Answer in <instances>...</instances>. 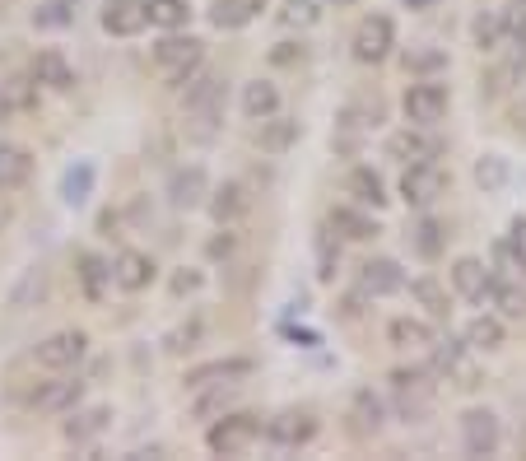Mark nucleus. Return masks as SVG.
I'll return each instance as SVG.
<instances>
[{"label": "nucleus", "mask_w": 526, "mask_h": 461, "mask_svg": "<svg viewBox=\"0 0 526 461\" xmlns=\"http://www.w3.org/2000/svg\"><path fill=\"white\" fill-rule=\"evenodd\" d=\"M201 401H196V420H210V415H224L233 406V382H215V387H201Z\"/></svg>", "instance_id": "72a5a7b5"}, {"label": "nucleus", "mask_w": 526, "mask_h": 461, "mask_svg": "<svg viewBox=\"0 0 526 461\" xmlns=\"http://www.w3.org/2000/svg\"><path fill=\"white\" fill-rule=\"evenodd\" d=\"M447 191V173L438 163H405V177H401V196L410 205H433L438 196Z\"/></svg>", "instance_id": "423d86ee"}, {"label": "nucleus", "mask_w": 526, "mask_h": 461, "mask_svg": "<svg viewBox=\"0 0 526 461\" xmlns=\"http://www.w3.org/2000/svg\"><path fill=\"white\" fill-rule=\"evenodd\" d=\"M252 373V359H215V364H201L187 373V387H215V382H238Z\"/></svg>", "instance_id": "dca6fc26"}, {"label": "nucleus", "mask_w": 526, "mask_h": 461, "mask_svg": "<svg viewBox=\"0 0 526 461\" xmlns=\"http://www.w3.org/2000/svg\"><path fill=\"white\" fill-rule=\"evenodd\" d=\"M387 336H392V345H401V350H419V345H433V331L424 322H415V317H396L392 326H387Z\"/></svg>", "instance_id": "c756f323"}, {"label": "nucleus", "mask_w": 526, "mask_h": 461, "mask_svg": "<svg viewBox=\"0 0 526 461\" xmlns=\"http://www.w3.org/2000/svg\"><path fill=\"white\" fill-rule=\"evenodd\" d=\"M80 14V0H42L33 10V28H70Z\"/></svg>", "instance_id": "cd10ccee"}, {"label": "nucleus", "mask_w": 526, "mask_h": 461, "mask_svg": "<svg viewBox=\"0 0 526 461\" xmlns=\"http://www.w3.org/2000/svg\"><path fill=\"white\" fill-rule=\"evenodd\" d=\"M438 373H443L452 387H461V392L480 387V373H475V364L466 359V350H461V345H452V340H443V345H438Z\"/></svg>", "instance_id": "ddd939ff"}, {"label": "nucleus", "mask_w": 526, "mask_h": 461, "mask_svg": "<svg viewBox=\"0 0 526 461\" xmlns=\"http://www.w3.org/2000/svg\"><path fill=\"white\" fill-rule=\"evenodd\" d=\"M219 108H224V84L215 75H201V80L187 89V122H191V136L196 140H210L215 136V122H219Z\"/></svg>", "instance_id": "f257e3e1"}, {"label": "nucleus", "mask_w": 526, "mask_h": 461, "mask_svg": "<svg viewBox=\"0 0 526 461\" xmlns=\"http://www.w3.org/2000/svg\"><path fill=\"white\" fill-rule=\"evenodd\" d=\"M392 387H396V406H401L405 420H424L433 410V378L424 368H396Z\"/></svg>", "instance_id": "20e7f679"}, {"label": "nucleus", "mask_w": 526, "mask_h": 461, "mask_svg": "<svg viewBox=\"0 0 526 461\" xmlns=\"http://www.w3.org/2000/svg\"><path fill=\"white\" fill-rule=\"evenodd\" d=\"M80 289L89 303H103L112 289V266L103 257H94V252H84L80 257Z\"/></svg>", "instance_id": "412c9836"}, {"label": "nucleus", "mask_w": 526, "mask_h": 461, "mask_svg": "<svg viewBox=\"0 0 526 461\" xmlns=\"http://www.w3.org/2000/svg\"><path fill=\"white\" fill-rule=\"evenodd\" d=\"M503 38V14H480L475 19V42H480V52H494Z\"/></svg>", "instance_id": "a19ab883"}, {"label": "nucleus", "mask_w": 526, "mask_h": 461, "mask_svg": "<svg viewBox=\"0 0 526 461\" xmlns=\"http://www.w3.org/2000/svg\"><path fill=\"white\" fill-rule=\"evenodd\" d=\"M205 191H210V182H205L201 168H177L173 182H168V201H173L177 210H196V205L205 201Z\"/></svg>", "instance_id": "2eb2a0df"}, {"label": "nucleus", "mask_w": 526, "mask_h": 461, "mask_svg": "<svg viewBox=\"0 0 526 461\" xmlns=\"http://www.w3.org/2000/svg\"><path fill=\"white\" fill-rule=\"evenodd\" d=\"M112 420V410L108 406H94V410H80L75 420L66 424V438H75V443H84V438H98L103 429H108Z\"/></svg>", "instance_id": "7c9ffc66"}, {"label": "nucleus", "mask_w": 526, "mask_h": 461, "mask_svg": "<svg viewBox=\"0 0 526 461\" xmlns=\"http://www.w3.org/2000/svg\"><path fill=\"white\" fill-rule=\"evenodd\" d=\"M508 257L517 261V271H526V219H513V229H508Z\"/></svg>", "instance_id": "c03bdc74"}, {"label": "nucleus", "mask_w": 526, "mask_h": 461, "mask_svg": "<svg viewBox=\"0 0 526 461\" xmlns=\"http://www.w3.org/2000/svg\"><path fill=\"white\" fill-rule=\"evenodd\" d=\"M196 285H201V275H177V280H173L177 294H187V289H196Z\"/></svg>", "instance_id": "de8ad7c7"}, {"label": "nucleus", "mask_w": 526, "mask_h": 461, "mask_svg": "<svg viewBox=\"0 0 526 461\" xmlns=\"http://www.w3.org/2000/svg\"><path fill=\"white\" fill-rule=\"evenodd\" d=\"M261 5H266V0H215L210 24H215V28H243V24H252V19L261 14Z\"/></svg>", "instance_id": "393cba45"}, {"label": "nucleus", "mask_w": 526, "mask_h": 461, "mask_svg": "<svg viewBox=\"0 0 526 461\" xmlns=\"http://www.w3.org/2000/svg\"><path fill=\"white\" fill-rule=\"evenodd\" d=\"M33 177V154L24 145H0V187H24Z\"/></svg>", "instance_id": "5701e85b"}, {"label": "nucleus", "mask_w": 526, "mask_h": 461, "mask_svg": "<svg viewBox=\"0 0 526 461\" xmlns=\"http://www.w3.org/2000/svg\"><path fill=\"white\" fill-rule=\"evenodd\" d=\"M280 19H284L289 28H308V24H317V0H284Z\"/></svg>", "instance_id": "79ce46f5"}, {"label": "nucleus", "mask_w": 526, "mask_h": 461, "mask_svg": "<svg viewBox=\"0 0 526 461\" xmlns=\"http://www.w3.org/2000/svg\"><path fill=\"white\" fill-rule=\"evenodd\" d=\"M405 5H410V10H429L433 0H405Z\"/></svg>", "instance_id": "09e8293b"}, {"label": "nucleus", "mask_w": 526, "mask_h": 461, "mask_svg": "<svg viewBox=\"0 0 526 461\" xmlns=\"http://www.w3.org/2000/svg\"><path fill=\"white\" fill-rule=\"evenodd\" d=\"M196 336H201V326L187 322L182 331H173V336H168V350H191V345H196Z\"/></svg>", "instance_id": "a18cd8bd"}, {"label": "nucleus", "mask_w": 526, "mask_h": 461, "mask_svg": "<svg viewBox=\"0 0 526 461\" xmlns=\"http://www.w3.org/2000/svg\"><path fill=\"white\" fill-rule=\"evenodd\" d=\"M350 420H354V434H359V438L378 434V429H382V401L373 392H354Z\"/></svg>", "instance_id": "bb28decb"}, {"label": "nucleus", "mask_w": 526, "mask_h": 461, "mask_svg": "<svg viewBox=\"0 0 526 461\" xmlns=\"http://www.w3.org/2000/svg\"><path fill=\"white\" fill-rule=\"evenodd\" d=\"M415 252L419 257H438V252H443V224H438V219H424L415 229Z\"/></svg>", "instance_id": "ea45409f"}, {"label": "nucleus", "mask_w": 526, "mask_h": 461, "mask_svg": "<svg viewBox=\"0 0 526 461\" xmlns=\"http://www.w3.org/2000/svg\"><path fill=\"white\" fill-rule=\"evenodd\" d=\"M270 443H280V448H303L317 438V420H312V410H280L275 420L266 424Z\"/></svg>", "instance_id": "1a4fd4ad"}, {"label": "nucleus", "mask_w": 526, "mask_h": 461, "mask_svg": "<svg viewBox=\"0 0 526 461\" xmlns=\"http://www.w3.org/2000/svg\"><path fill=\"white\" fill-rule=\"evenodd\" d=\"M191 10H187V0H149V24H159V28H187Z\"/></svg>", "instance_id": "c9c22d12"}, {"label": "nucleus", "mask_w": 526, "mask_h": 461, "mask_svg": "<svg viewBox=\"0 0 526 461\" xmlns=\"http://www.w3.org/2000/svg\"><path fill=\"white\" fill-rule=\"evenodd\" d=\"M452 285H457L461 299H489V289H494V275L485 271V261H475V257H461L457 266H452Z\"/></svg>", "instance_id": "4468645a"}, {"label": "nucleus", "mask_w": 526, "mask_h": 461, "mask_svg": "<svg viewBox=\"0 0 526 461\" xmlns=\"http://www.w3.org/2000/svg\"><path fill=\"white\" fill-rule=\"evenodd\" d=\"M461 443L471 457H489V452L499 448V420H494V410H466L461 415Z\"/></svg>", "instance_id": "9d476101"}, {"label": "nucleus", "mask_w": 526, "mask_h": 461, "mask_svg": "<svg viewBox=\"0 0 526 461\" xmlns=\"http://www.w3.org/2000/svg\"><path fill=\"white\" fill-rule=\"evenodd\" d=\"M350 191L364 205H373V210H378V205H387V187H382V177L373 173V168H354V173H350Z\"/></svg>", "instance_id": "473e14b6"}, {"label": "nucleus", "mask_w": 526, "mask_h": 461, "mask_svg": "<svg viewBox=\"0 0 526 461\" xmlns=\"http://www.w3.org/2000/svg\"><path fill=\"white\" fill-rule=\"evenodd\" d=\"M405 117L415 126H438L447 117V89L443 84H410L405 89Z\"/></svg>", "instance_id": "0eeeda50"}, {"label": "nucleus", "mask_w": 526, "mask_h": 461, "mask_svg": "<svg viewBox=\"0 0 526 461\" xmlns=\"http://www.w3.org/2000/svg\"><path fill=\"white\" fill-rule=\"evenodd\" d=\"M149 24V0H108L103 5V28L112 38H135Z\"/></svg>", "instance_id": "9b49d317"}, {"label": "nucleus", "mask_w": 526, "mask_h": 461, "mask_svg": "<svg viewBox=\"0 0 526 461\" xmlns=\"http://www.w3.org/2000/svg\"><path fill=\"white\" fill-rule=\"evenodd\" d=\"M257 438H261L257 415H224L219 424H210L205 443H210V452H219V457H238V452H247Z\"/></svg>", "instance_id": "7ed1b4c3"}, {"label": "nucleus", "mask_w": 526, "mask_h": 461, "mask_svg": "<svg viewBox=\"0 0 526 461\" xmlns=\"http://www.w3.org/2000/svg\"><path fill=\"white\" fill-rule=\"evenodd\" d=\"M275 108H280V94H275V84L252 80V84L243 89V112L252 117V122H266V117H275Z\"/></svg>", "instance_id": "a878e982"}, {"label": "nucleus", "mask_w": 526, "mask_h": 461, "mask_svg": "<svg viewBox=\"0 0 526 461\" xmlns=\"http://www.w3.org/2000/svg\"><path fill=\"white\" fill-rule=\"evenodd\" d=\"M112 280L122 289H145L149 280H154V261H149L145 252H122L117 266H112Z\"/></svg>", "instance_id": "b1692460"}, {"label": "nucleus", "mask_w": 526, "mask_h": 461, "mask_svg": "<svg viewBox=\"0 0 526 461\" xmlns=\"http://www.w3.org/2000/svg\"><path fill=\"white\" fill-rule=\"evenodd\" d=\"M522 122H526V108H522V112H517V126H522Z\"/></svg>", "instance_id": "8fccbe9b"}, {"label": "nucleus", "mask_w": 526, "mask_h": 461, "mask_svg": "<svg viewBox=\"0 0 526 461\" xmlns=\"http://www.w3.org/2000/svg\"><path fill=\"white\" fill-rule=\"evenodd\" d=\"M336 5H354V0H336Z\"/></svg>", "instance_id": "3c124183"}, {"label": "nucleus", "mask_w": 526, "mask_h": 461, "mask_svg": "<svg viewBox=\"0 0 526 461\" xmlns=\"http://www.w3.org/2000/svg\"><path fill=\"white\" fill-rule=\"evenodd\" d=\"M298 140V122H270V126H261V150H270V154H280V150H289Z\"/></svg>", "instance_id": "e433bc0d"}, {"label": "nucleus", "mask_w": 526, "mask_h": 461, "mask_svg": "<svg viewBox=\"0 0 526 461\" xmlns=\"http://www.w3.org/2000/svg\"><path fill=\"white\" fill-rule=\"evenodd\" d=\"M33 84H47L56 94H66L75 84V70H70V61L61 52H38L33 56Z\"/></svg>", "instance_id": "f3484780"}, {"label": "nucleus", "mask_w": 526, "mask_h": 461, "mask_svg": "<svg viewBox=\"0 0 526 461\" xmlns=\"http://www.w3.org/2000/svg\"><path fill=\"white\" fill-rule=\"evenodd\" d=\"M331 229L345 233V238H354V243H368V238H378V224L368 215H354V210H331Z\"/></svg>", "instance_id": "c85d7f7f"}, {"label": "nucleus", "mask_w": 526, "mask_h": 461, "mask_svg": "<svg viewBox=\"0 0 526 461\" xmlns=\"http://www.w3.org/2000/svg\"><path fill=\"white\" fill-rule=\"evenodd\" d=\"M247 210H252V196H247L243 182H224V187L210 196V215H215L219 224H233V219H243Z\"/></svg>", "instance_id": "a211bd4d"}, {"label": "nucleus", "mask_w": 526, "mask_h": 461, "mask_svg": "<svg viewBox=\"0 0 526 461\" xmlns=\"http://www.w3.org/2000/svg\"><path fill=\"white\" fill-rule=\"evenodd\" d=\"M392 42H396V28L387 14H368L364 24L354 28V56L359 61H382L392 52Z\"/></svg>", "instance_id": "6e6552de"}, {"label": "nucleus", "mask_w": 526, "mask_h": 461, "mask_svg": "<svg viewBox=\"0 0 526 461\" xmlns=\"http://www.w3.org/2000/svg\"><path fill=\"white\" fill-rule=\"evenodd\" d=\"M201 38H182V33H168V38L154 47V66L168 75V84H187L191 80V70L201 66Z\"/></svg>", "instance_id": "f03ea898"}, {"label": "nucleus", "mask_w": 526, "mask_h": 461, "mask_svg": "<svg viewBox=\"0 0 526 461\" xmlns=\"http://www.w3.org/2000/svg\"><path fill=\"white\" fill-rule=\"evenodd\" d=\"M14 219V205H10V196H5V187H0V229Z\"/></svg>", "instance_id": "49530a36"}, {"label": "nucleus", "mask_w": 526, "mask_h": 461, "mask_svg": "<svg viewBox=\"0 0 526 461\" xmlns=\"http://www.w3.org/2000/svg\"><path fill=\"white\" fill-rule=\"evenodd\" d=\"M84 350H89V336L84 331H56V336H47L33 350V364L52 368V373H66V368H75L84 359Z\"/></svg>", "instance_id": "39448f33"}, {"label": "nucleus", "mask_w": 526, "mask_h": 461, "mask_svg": "<svg viewBox=\"0 0 526 461\" xmlns=\"http://www.w3.org/2000/svg\"><path fill=\"white\" fill-rule=\"evenodd\" d=\"M84 382L80 378H61V382H42L38 392H33V401L28 406L33 410H70L75 401H80Z\"/></svg>", "instance_id": "6ab92c4d"}, {"label": "nucleus", "mask_w": 526, "mask_h": 461, "mask_svg": "<svg viewBox=\"0 0 526 461\" xmlns=\"http://www.w3.org/2000/svg\"><path fill=\"white\" fill-rule=\"evenodd\" d=\"M38 108V84L33 80H5L0 84V122H10L19 112Z\"/></svg>", "instance_id": "4be33fe9"}, {"label": "nucleus", "mask_w": 526, "mask_h": 461, "mask_svg": "<svg viewBox=\"0 0 526 461\" xmlns=\"http://www.w3.org/2000/svg\"><path fill=\"white\" fill-rule=\"evenodd\" d=\"M410 294H415V299L424 303L433 317H447V294H443V285H438V280H415V285H410Z\"/></svg>", "instance_id": "58836bf2"}, {"label": "nucleus", "mask_w": 526, "mask_h": 461, "mask_svg": "<svg viewBox=\"0 0 526 461\" xmlns=\"http://www.w3.org/2000/svg\"><path fill=\"white\" fill-rule=\"evenodd\" d=\"M475 182H480V187H489V191H499L503 182H508V163H503L499 154H485V159L475 163Z\"/></svg>", "instance_id": "4c0bfd02"}, {"label": "nucleus", "mask_w": 526, "mask_h": 461, "mask_svg": "<svg viewBox=\"0 0 526 461\" xmlns=\"http://www.w3.org/2000/svg\"><path fill=\"white\" fill-rule=\"evenodd\" d=\"M466 345H471V350H499L503 322H494V317H475V322L466 326Z\"/></svg>", "instance_id": "f704fd0d"}, {"label": "nucleus", "mask_w": 526, "mask_h": 461, "mask_svg": "<svg viewBox=\"0 0 526 461\" xmlns=\"http://www.w3.org/2000/svg\"><path fill=\"white\" fill-rule=\"evenodd\" d=\"M89 191H94V163H75V168H66V177H61V196H66L70 205H84L89 201Z\"/></svg>", "instance_id": "2f4dec72"}, {"label": "nucleus", "mask_w": 526, "mask_h": 461, "mask_svg": "<svg viewBox=\"0 0 526 461\" xmlns=\"http://www.w3.org/2000/svg\"><path fill=\"white\" fill-rule=\"evenodd\" d=\"M359 289L364 294H373V299H382V294H396V289H405V275L396 261L378 257V261H364L359 266Z\"/></svg>", "instance_id": "f8f14e48"}, {"label": "nucleus", "mask_w": 526, "mask_h": 461, "mask_svg": "<svg viewBox=\"0 0 526 461\" xmlns=\"http://www.w3.org/2000/svg\"><path fill=\"white\" fill-rule=\"evenodd\" d=\"M489 294H494V303H499L508 317H526V294L517 285H494Z\"/></svg>", "instance_id": "37998d69"}, {"label": "nucleus", "mask_w": 526, "mask_h": 461, "mask_svg": "<svg viewBox=\"0 0 526 461\" xmlns=\"http://www.w3.org/2000/svg\"><path fill=\"white\" fill-rule=\"evenodd\" d=\"M387 154L401 163H429V159H438V140L419 136V131H396V136L387 140Z\"/></svg>", "instance_id": "aec40b11"}]
</instances>
